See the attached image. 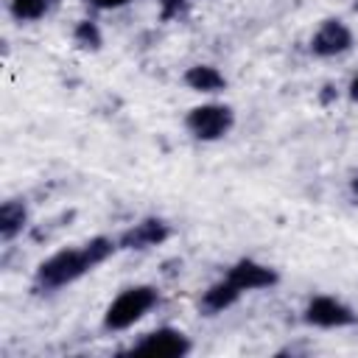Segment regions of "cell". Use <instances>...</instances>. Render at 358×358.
<instances>
[{
  "label": "cell",
  "mask_w": 358,
  "mask_h": 358,
  "mask_svg": "<svg viewBox=\"0 0 358 358\" xmlns=\"http://www.w3.org/2000/svg\"><path fill=\"white\" fill-rule=\"evenodd\" d=\"M95 8H120V6H126L129 0H90Z\"/></svg>",
  "instance_id": "15"
},
{
  "label": "cell",
  "mask_w": 358,
  "mask_h": 358,
  "mask_svg": "<svg viewBox=\"0 0 358 358\" xmlns=\"http://www.w3.org/2000/svg\"><path fill=\"white\" fill-rule=\"evenodd\" d=\"M185 84L196 92H218V90L227 87V78L213 64H193V67L185 70Z\"/></svg>",
  "instance_id": "10"
},
{
  "label": "cell",
  "mask_w": 358,
  "mask_h": 358,
  "mask_svg": "<svg viewBox=\"0 0 358 358\" xmlns=\"http://www.w3.org/2000/svg\"><path fill=\"white\" fill-rule=\"evenodd\" d=\"M308 324L313 327H324V330H333V327H350L358 322V313L344 305L341 299L336 296H313L305 308V316H302Z\"/></svg>",
  "instance_id": "5"
},
{
  "label": "cell",
  "mask_w": 358,
  "mask_h": 358,
  "mask_svg": "<svg viewBox=\"0 0 358 358\" xmlns=\"http://www.w3.org/2000/svg\"><path fill=\"white\" fill-rule=\"evenodd\" d=\"M92 260L87 255V249H62L53 257H48L45 263H39L36 268V288L39 291H56L62 285L76 282L78 277H84L87 271H92Z\"/></svg>",
  "instance_id": "1"
},
{
  "label": "cell",
  "mask_w": 358,
  "mask_h": 358,
  "mask_svg": "<svg viewBox=\"0 0 358 358\" xmlns=\"http://www.w3.org/2000/svg\"><path fill=\"white\" fill-rule=\"evenodd\" d=\"M28 221V210H25V201L22 199H8L3 207H0V238L3 241H14L22 227Z\"/></svg>",
  "instance_id": "11"
},
{
  "label": "cell",
  "mask_w": 358,
  "mask_h": 358,
  "mask_svg": "<svg viewBox=\"0 0 358 358\" xmlns=\"http://www.w3.org/2000/svg\"><path fill=\"white\" fill-rule=\"evenodd\" d=\"M227 280H232L241 291H257V288H271V285H277L280 274H277L274 268L257 263V260L243 257V260H238V263L227 271Z\"/></svg>",
  "instance_id": "8"
},
{
  "label": "cell",
  "mask_w": 358,
  "mask_h": 358,
  "mask_svg": "<svg viewBox=\"0 0 358 358\" xmlns=\"http://www.w3.org/2000/svg\"><path fill=\"white\" fill-rule=\"evenodd\" d=\"M185 126L196 140L213 143V140H221L224 134H229V129L235 126V112L224 103H201L187 112Z\"/></svg>",
  "instance_id": "3"
},
{
  "label": "cell",
  "mask_w": 358,
  "mask_h": 358,
  "mask_svg": "<svg viewBox=\"0 0 358 358\" xmlns=\"http://www.w3.org/2000/svg\"><path fill=\"white\" fill-rule=\"evenodd\" d=\"M185 8V0H159V11H162V20H171V17H179Z\"/></svg>",
  "instance_id": "14"
},
{
  "label": "cell",
  "mask_w": 358,
  "mask_h": 358,
  "mask_svg": "<svg viewBox=\"0 0 358 358\" xmlns=\"http://www.w3.org/2000/svg\"><path fill=\"white\" fill-rule=\"evenodd\" d=\"M352 193H355V196H358V173H355V176H352Z\"/></svg>",
  "instance_id": "18"
},
{
  "label": "cell",
  "mask_w": 358,
  "mask_h": 358,
  "mask_svg": "<svg viewBox=\"0 0 358 358\" xmlns=\"http://www.w3.org/2000/svg\"><path fill=\"white\" fill-rule=\"evenodd\" d=\"M319 101H322V103L336 101V87H333V84H324V87H322V95H319Z\"/></svg>",
  "instance_id": "16"
},
{
  "label": "cell",
  "mask_w": 358,
  "mask_h": 358,
  "mask_svg": "<svg viewBox=\"0 0 358 358\" xmlns=\"http://www.w3.org/2000/svg\"><path fill=\"white\" fill-rule=\"evenodd\" d=\"M157 302H159V294L154 285H131L112 299V305L103 313V327L106 330H126L134 322H140Z\"/></svg>",
  "instance_id": "2"
},
{
  "label": "cell",
  "mask_w": 358,
  "mask_h": 358,
  "mask_svg": "<svg viewBox=\"0 0 358 358\" xmlns=\"http://www.w3.org/2000/svg\"><path fill=\"white\" fill-rule=\"evenodd\" d=\"M352 48V31L341 22V20H324L319 25V31L310 36V53L330 59V56H341Z\"/></svg>",
  "instance_id": "6"
},
{
  "label": "cell",
  "mask_w": 358,
  "mask_h": 358,
  "mask_svg": "<svg viewBox=\"0 0 358 358\" xmlns=\"http://www.w3.org/2000/svg\"><path fill=\"white\" fill-rule=\"evenodd\" d=\"M241 288L232 282V280H221V282H215V285H210L204 294H201V302H199V308L207 313V316H215V313H221V310H227V308H232L238 299H241Z\"/></svg>",
  "instance_id": "9"
},
{
  "label": "cell",
  "mask_w": 358,
  "mask_h": 358,
  "mask_svg": "<svg viewBox=\"0 0 358 358\" xmlns=\"http://www.w3.org/2000/svg\"><path fill=\"white\" fill-rule=\"evenodd\" d=\"M73 39L84 50H101V45H103V36H101V28H98L95 20H81L73 28Z\"/></svg>",
  "instance_id": "13"
},
{
  "label": "cell",
  "mask_w": 358,
  "mask_h": 358,
  "mask_svg": "<svg viewBox=\"0 0 358 358\" xmlns=\"http://www.w3.org/2000/svg\"><path fill=\"white\" fill-rule=\"evenodd\" d=\"M347 95H350V101L352 103H358V73L350 78V87H347Z\"/></svg>",
  "instance_id": "17"
},
{
  "label": "cell",
  "mask_w": 358,
  "mask_h": 358,
  "mask_svg": "<svg viewBox=\"0 0 358 358\" xmlns=\"http://www.w3.org/2000/svg\"><path fill=\"white\" fill-rule=\"evenodd\" d=\"M168 238H171V227L162 218H143L117 238V249H148L165 243Z\"/></svg>",
  "instance_id": "7"
},
{
  "label": "cell",
  "mask_w": 358,
  "mask_h": 358,
  "mask_svg": "<svg viewBox=\"0 0 358 358\" xmlns=\"http://www.w3.org/2000/svg\"><path fill=\"white\" fill-rule=\"evenodd\" d=\"M56 3L59 0H11L8 3V11L20 22H34V20H42Z\"/></svg>",
  "instance_id": "12"
},
{
  "label": "cell",
  "mask_w": 358,
  "mask_h": 358,
  "mask_svg": "<svg viewBox=\"0 0 358 358\" xmlns=\"http://www.w3.org/2000/svg\"><path fill=\"white\" fill-rule=\"evenodd\" d=\"M355 11H358V0H355Z\"/></svg>",
  "instance_id": "19"
},
{
  "label": "cell",
  "mask_w": 358,
  "mask_h": 358,
  "mask_svg": "<svg viewBox=\"0 0 358 358\" xmlns=\"http://www.w3.org/2000/svg\"><path fill=\"white\" fill-rule=\"evenodd\" d=\"M134 355H157V358H182L190 352V338L173 327H159L145 333L140 341L131 344Z\"/></svg>",
  "instance_id": "4"
}]
</instances>
